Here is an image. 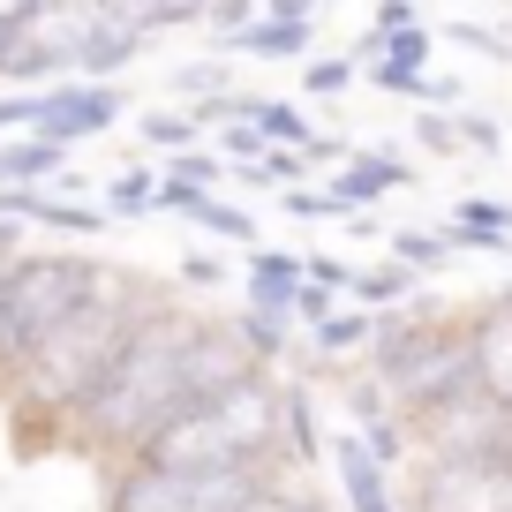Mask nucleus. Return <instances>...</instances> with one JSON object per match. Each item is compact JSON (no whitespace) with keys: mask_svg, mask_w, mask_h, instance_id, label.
<instances>
[{"mask_svg":"<svg viewBox=\"0 0 512 512\" xmlns=\"http://www.w3.org/2000/svg\"><path fill=\"white\" fill-rule=\"evenodd\" d=\"M68 174V151L61 144H38V136H23V144L0 151V189H46V181Z\"/></svg>","mask_w":512,"mask_h":512,"instance_id":"2eb2a0df","label":"nucleus"},{"mask_svg":"<svg viewBox=\"0 0 512 512\" xmlns=\"http://www.w3.org/2000/svg\"><path fill=\"white\" fill-rule=\"evenodd\" d=\"M294 294H302V256L256 249L249 256V309H256V317H272V324H287L294 317Z\"/></svg>","mask_w":512,"mask_h":512,"instance_id":"9b49d317","label":"nucleus"},{"mask_svg":"<svg viewBox=\"0 0 512 512\" xmlns=\"http://www.w3.org/2000/svg\"><path fill=\"white\" fill-rule=\"evenodd\" d=\"M151 196H159V174L121 166V174H113V189H106V204H113V211H151Z\"/></svg>","mask_w":512,"mask_h":512,"instance_id":"393cba45","label":"nucleus"},{"mask_svg":"<svg viewBox=\"0 0 512 512\" xmlns=\"http://www.w3.org/2000/svg\"><path fill=\"white\" fill-rule=\"evenodd\" d=\"M317 347H324V354H354V347H369V317H362V309H347V317L332 309V317L317 324Z\"/></svg>","mask_w":512,"mask_h":512,"instance_id":"b1692460","label":"nucleus"},{"mask_svg":"<svg viewBox=\"0 0 512 512\" xmlns=\"http://www.w3.org/2000/svg\"><path fill=\"white\" fill-rule=\"evenodd\" d=\"M151 309H159V294L128 287V279H106V287H98L46 347L16 369V377H23V415H68V407L106 377V362L128 347V332H136Z\"/></svg>","mask_w":512,"mask_h":512,"instance_id":"f03ea898","label":"nucleus"},{"mask_svg":"<svg viewBox=\"0 0 512 512\" xmlns=\"http://www.w3.org/2000/svg\"><path fill=\"white\" fill-rule=\"evenodd\" d=\"M287 211H294V219H347L324 189H287Z\"/></svg>","mask_w":512,"mask_h":512,"instance_id":"c756f323","label":"nucleus"},{"mask_svg":"<svg viewBox=\"0 0 512 512\" xmlns=\"http://www.w3.org/2000/svg\"><path fill=\"white\" fill-rule=\"evenodd\" d=\"M294 317H302V324H324V317H332V294L302 279V294H294Z\"/></svg>","mask_w":512,"mask_h":512,"instance_id":"473e14b6","label":"nucleus"},{"mask_svg":"<svg viewBox=\"0 0 512 512\" xmlns=\"http://www.w3.org/2000/svg\"><path fill=\"white\" fill-rule=\"evenodd\" d=\"M181 279H189V287H219V256H189Z\"/></svg>","mask_w":512,"mask_h":512,"instance_id":"f704fd0d","label":"nucleus"},{"mask_svg":"<svg viewBox=\"0 0 512 512\" xmlns=\"http://www.w3.org/2000/svg\"><path fill=\"white\" fill-rule=\"evenodd\" d=\"M106 264L76 249H16L0 264V369H23L98 287H106Z\"/></svg>","mask_w":512,"mask_h":512,"instance_id":"20e7f679","label":"nucleus"},{"mask_svg":"<svg viewBox=\"0 0 512 512\" xmlns=\"http://www.w3.org/2000/svg\"><path fill=\"white\" fill-rule=\"evenodd\" d=\"M256 490H272V467H144L113 475L106 512H241Z\"/></svg>","mask_w":512,"mask_h":512,"instance_id":"39448f33","label":"nucleus"},{"mask_svg":"<svg viewBox=\"0 0 512 512\" xmlns=\"http://www.w3.org/2000/svg\"><path fill=\"white\" fill-rule=\"evenodd\" d=\"M332 467H339V490H347V512H400L392 505V475L354 445V430L332 437Z\"/></svg>","mask_w":512,"mask_h":512,"instance_id":"f8f14e48","label":"nucleus"},{"mask_svg":"<svg viewBox=\"0 0 512 512\" xmlns=\"http://www.w3.org/2000/svg\"><path fill=\"white\" fill-rule=\"evenodd\" d=\"M445 234H422V226H407V234H392V264H400V272H437V264H445Z\"/></svg>","mask_w":512,"mask_h":512,"instance_id":"4be33fe9","label":"nucleus"},{"mask_svg":"<svg viewBox=\"0 0 512 512\" xmlns=\"http://www.w3.org/2000/svg\"><path fill=\"white\" fill-rule=\"evenodd\" d=\"M226 324H234V339H241V347H249V362H256V369L272 362V354H287V324L256 317V309H241V317H226Z\"/></svg>","mask_w":512,"mask_h":512,"instance_id":"412c9836","label":"nucleus"},{"mask_svg":"<svg viewBox=\"0 0 512 512\" xmlns=\"http://www.w3.org/2000/svg\"><path fill=\"white\" fill-rule=\"evenodd\" d=\"M241 121L264 136V151H302V159H309V144H317L309 113L287 106V98H241Z\"/></svg>","mask_w":512,"mask_h":512,"instance_id":"4468645a","label":"nucleus"},{"mask_svg":"<svg viewBox=\"0 0 512 512\" xmlns=\"http://www.w3.org/2000/svg\"><path fill=\"white\" fill-rule=\"evenodd\" d=\"M189 332H196V309H174V302H159L128 332V347L106 362V377L68 407L83 445L136 460L151 445V430L181 415V347H189Z\"/></svg>","mask_w":512,"mask_h":512,"instance_id":"f257e3e1","label":"nucleus"},{"mask_svg":"<svg viewBox=\"0 0 512 512\" xmlns=\"http://www.w3.org/2000/svg\"><path fill=\"white\" fill-rule=\"evenodd\" d=\"M211 136H219V159H241V166L264 159V136H256L249 121H226V128H211Z\"/></svg>","mask_w":512,"mask_h":512,"instance_id":"bb28decb","label":"nucleus"},{"mask_svg":"<svg viewBox=\"0 0 512 512\" xmlns=\"http://www.w3.org/2000/svg\"><path fill=\"white\" fill-rule=\"evenodd\" d=\"M219 181H234V166H226L219 151H181V159H166V189H181V196H219Z\"/></svg>","mask_w":512,"mask_h":512,"instance_id":"f3484780","label":"nucleus"},{"mask_svg":"<svg viewBox=\"0 0 512 512\" xmlns=\"http://www.w3.org/2000/svg\"><path fill=\"white\" fill-rule=\"evenodd\" d=\"M415 136H422L430 151H460V128H452L445 113H422V121H415Z\"/></svg>","mask_w":512,"mask_h":512,"instance_id":"7c9ffc66","label":"nucleus"},{"mask_svg":"<svg viewBox=\"0 0 512 512\" xmlns=\"http://www.w3.org/2000/svg\"><path fill=\"white\" fill-rule=\"evenodd\" d=\"M452 226H467V234H497V241H512V204H497V196H467V204L452 211Z\"/></svg>","mask_w":512,"mask_h":512,"instance_id":"5701e85b","label":"nucleus"},{"mask_svg":"<svg viewBox=\"0 0 512 512\" xmlns=\"http://www.w3.org/2000/svg\"><path fill=\"white\" fill-rule=\"evenodd\" d=\"M309 91H317V98H332V91H347V83H354V61H309Z\"/></svg>","mask_w":512,"mask_h":512,"instance_id":"cd10ccee","label":"nucleus"},{"mask_svg":"<svg viewBox=\"0 0 512 512\" xmlns=\"http://www.w3.org/2000/svg\"><path fill=\"white\" fill-rule=\"evenodd\" d=\"M279 445H287V460H294V467H309V460L324 452V437H317V407H309L302 384H279Z\"/></svg>","mask_w":512,"mask_h":512,"instance_id":"dca6fc26","label":"nucleus"},{"mask_svg":"<svg viewBox=\"0 0 512 512\" xmlns=\"http://www.w3.org/2000/svg\"><path fill=\"white\" fill-rule=\"evenodd\" d=\"M467 362H475V392L512 415V287L467 309Z\"/></svg>","mask_w":512,"mask_h":512,"instance_id":"6e6552de","label":"nucleus"},{"mask_svg":"<svg viewBox=\"0 0 512 512\" xmlns=\"http://www.w3.org/2000/svg\"><path fill=\"white\" fill-rule=\"evenodd\" d=\"M347 294H362V317H369V309H377V317H392V302H407V294H415V272H400V264H377V272H354Z\"/></svg>","mask_w":512,"mask_h":512,"instance_id":"a211bd4d","label":"nucleus"},{"mask_svg":"<svg viewBox=\"0 0 512 512\" xmlns=\"http://www.w3.org/2000/svg\"><path fill=\"white\" fill-rule=\"evenodd\" d=\"M392 189H415V174H407V159H392V151H354L347 166L332 174V204L339 211H362V204H377V196H392Z\"/></svg>","mask_w":512,"mask_h":512,"instance_id":"9d476101","label":"nucleus"},{"mask_svg":"<svg viewBox=\"0 0 512 512\" xmlns=\"http://www.w3.org/2000/svg\"><path fill=\"white\" fill-rule=\"evenodd\" d=\"M415 8H407V0H384V8H377V38H400V31H415Z\"/></svg>","mask_w":512,"mask_h":512,"instance_id":"2f4dec72","label":"nucleus"},{"mask_svg":"<svg viewBox=\"0 0 512 512\" xmlns=\"http://www.w3.org/2000/svg\"><path fill=\"white\" fill-rule=\"evenodd\" d=\"M144 467H272L279 460V384L256 369L219 400L181 407L136 452Z\"/></svg>","mask_w":512,"mask_h":512,"instance_id":"7ed1b4c3","label":"nucleus"},{"mask_svg":"<svg viewBox=\"0 0 512 512\" xmlns=\"http://www.w3.org/2000/svg\"><path fill=\"white\" fill-rule=\"evenodd\" d=\"M460 144H475V151H497V121H482V113H460Z\"/></svg>","mask_w":512,"mask_h":512,"instance_id":"72a5a7b5","label":"nucleus"},{"mask_svg":"<svg viewBox=\"0 0 512 512\" xmlns=\"http://www.w3.org/2000/svg\"><path fill=\"white\" fill-rule=\"evenodd\" d=\"M241 512H324V505H317V497H294V490H279V482H272V490H256Z\"/></svg>","mask_w":512,"mask_h":512,"instance_id":"c85d7f7f","label":"nucleus"},{"mask_svg":"<svg viewBox=\"0 0 512 512\" xmlns=\"http://www.w3.org/2000/svg\"><path fill=\"white\" fill-rule=\"evenodd\" d=\"M16 23H23V8H0V38H8V31H16Z\"/></svg>","mask_w":512,"mask_h":512,"instance_id":"c9c22d12","label":"nucleus"},{"mask_svg":"<svg viewBox=\"0 0 512 512\" xmlns=\"http://www.w3.org/2000/svg\"><path fill=\"white\" fill-rule=\"evenodd\" d=\"M136 53H144V46L121 31V16H113V8H98L91 31H83V46H76V83H113Z\"/></svg>","mask_w":512,"mask_h":512,"instance_id":"ddd939ff","label":"nucleus"},{"mask_svg":"<svg viewBox=\"0 0 512 512\" xmlns=\"http://www.w3.org/2000/svg\"><path fill=\"white\" fill-rule=\"evenodd\" d=\"M415 512H512V445L497 452H452L422 460Z\"/></svg>","mask_w":512,"mask_h":512,"instance_id":"423d86ee","label":"nucleus"},{"mask_svg":"<svg viewBox=\"0 0 512 512\" xmlns=\"http://www.w3.org/2000/svg\"><path fill=\"white\" fill-rule=\"evenodd\" d=\"M174 91H181V98H196V106L226 98V61H196V68H181V76H174Z\"/></svg>","mask_w":512,"mask_h":512,"instance_id":"a878e982","label":"nucleus"},{"mask_svg":"<svg viewBox=\"0 0 512 512\" xmlns=\"http://www.w3.org/2000/svg\"><path fill=\"white\" fill-rule=\"evenodd\" d=\"M181 219H196L204 234H219V241H256V219L241 204H219V196H204V204H189Z\"/></svg>","mask_w":512,"mask_h":512,"instance_id":"aec40b11","label":"nucleus"},{"mask_svg":"<svg viewBox=\"0 0 512 512\" xmlns=\"http://www.w3.org/2000/svg\"><path fill=\"white\" fill-rule=\"evenodd\" d=\"M113 113H121V91L113 83H53V91L23 98V128L38 144H83V136H106Z\"/></svg>","mask_w":512,"mask_h":512,"instance_id":"0eeeda50","label":"nucleus"},{"mask_svg":"<svg viewBox=\"0 0 512 512\" xmlns=\"http://www.w3.org/2000/svg\"><path fill=\"white\" fill-rule=\"evenodd\" d=\"M309 38H317V16H309L302 0H279V8L249 16V31H241L226 53H249V61H302Z\"/></svg>","mask_w":512,"mask_h":512,"instance_id":"1a4fd4ad","label":"nucleus"},{"mask_svg":"<svg viewBox=\"0 0 512 512\" xmlns=\"http://www.w3.org/2000/svg\"><path fill=\"white\" fill-rule=\"evenodd\" d=\"M136 136H144L159 159H181V151H196V136H204V128H196L189 113H144V121H136Z\"/></svg>","mask_w":512,"mask_h":512,"instance_id":"6ab92c4d","label":"nucleus"}]
</instances>
